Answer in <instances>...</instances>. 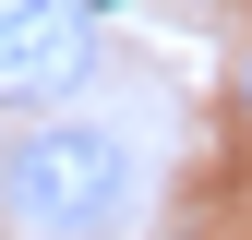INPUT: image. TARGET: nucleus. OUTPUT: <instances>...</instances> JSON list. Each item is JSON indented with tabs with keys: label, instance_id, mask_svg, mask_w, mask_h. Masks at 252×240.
<instances>
[{
	"label": "nucleus",
	"instance_id": "nucleus-5",
	"mask_svg": "<svg viewBox=\"0 0 252 240\" xmlns=\"http://www.w3.org/2000/svg\"><path fill=\"white\" fill-rule=\"evenodd\" d=\"M84 12H108V0H84Z\"/></svg>",
	"mask_w": 252,
	"mask_h": 240
},
{
	"label": "nucleus",
	"instance_id": "nucleus-2",
	"mask_svg": "<svg viewBox=\"0 0 252 240\" xmlns=\"http://www.w3.org/2000/svg\"><path fill=\"white\" fill-rule=\"evenodd\" d=\"M84 60H96V12H84V0H24V12H12V48H0V96L84 84Z\"/></svg>",
	"mask_w": 252,
	"mask_h": 240
},
{
	"label": "nucleus",
	"instance_id": "nucleus-1",
	"mask_svg": "<svg viewBox=\"0 0 252 240\" xmlns=\"http://www.w3.org/2000/svg\"><path fill=\"white\" fill-rule=\"evenodd\" d=\"M0 216L24 240H108L132 216V144L96 120H36L0 156Z\"/></svg>",
	"mask_w": 252,
	"mask_h": 240
},
{
	"label": "nucleus",
	"instance_id": "nucleus-3",
	"mask_svg": "<svg viewBox=\"0 0 252 240\" xmlns=\"http://www.w3.org/2000/svg\"><path fill=\"white\" fill-rule=\"evenodd\" d=\"M12 12H24V0H0V48H12Z\"/></svg>",
	"mask_w": 252,
	"mask_h": 240
},
{
	"label": "nucleus",
	"instance_id": "nucleus-4",
	"mask_svg": "<svg viewBox=\"0 0 252 240\" xmlns=\"http://www.w3.org/2000/svg\"><path fill=\"white\" fill-rule=\"evenodd\" d=\"M240 108H252V48H240Z\"/></svg>",
	"mask_w": 252,
	"mask_h": 240
}]
</instances>
